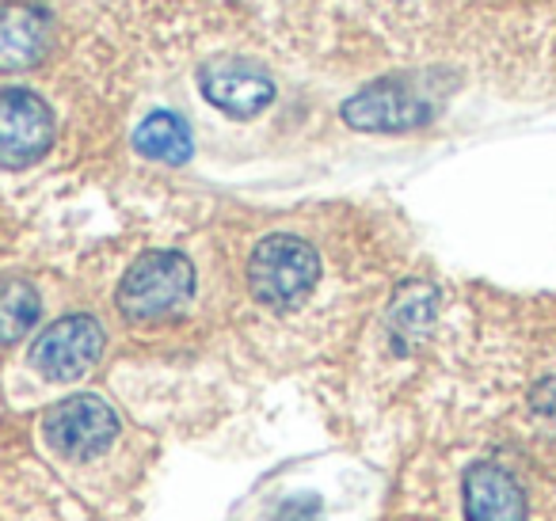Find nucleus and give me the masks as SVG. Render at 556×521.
Instances as JSON below:
<instances>
[{
  "label": "nucleus",
  "mask_w": 556,
  "mask_h": 521,
  "mask_svg": "<svg viewBox=\"0 0 556 521\" xmlns=\"http://www.w3.org/2000/svg\"><path fill=\"white\" fill-rule=\"evenodd\" d=\"M317 282L320 255L313 252L309 240L290 237V232L263 237L248 259V290L260 305L275 308V313H290V308L305 305Z\"/></svg>",
  "instance_id": "nucleus-1"
},
{
  "label": "nucleus",
  "mask_w": 556,
  "mask_h": 521,
  "mask_svg": "<svg viewBox=\"0 0 556 521\" xmlns=\"http://www.w3.org/2000/svg\"><path fill=\"white\" fill-rule=\"evenodd\" d=\"M194 293V267L179 252H149L118 282V313L134 323H153L179 313Z\"/></svg>",
  "instance_id": "nucleus-2"
},
{
  "label": "nucleus",
  "mask_w": 556,
  "mask_h": 521,
  "mask_svg": "<svg viewBox=\"0 0 556 521\" xmlns=\"http://www.w3.org/2000/svg\"><path fill=\"white\" fill-rule=\"evenodd\" d=\"M340 115L351 130H363V134H408L419 130L424 123H431L434 107L412 80L386 77L351 96Z\"/></svg>",
  "instance_id": "nucleus-3"
},
{
  "label": "nucleus",
  "mask_w": 556,
  "mask_h": 521,
  "mask_svg": "<svg viewBox=\"0 0 556 521\" xmlns=\"http://www.w3.org/2000/svg\"><path fill=\"white\" fill-rule=\"evenodd\" d=\"M50 449L65 460H88L100 457L118 437V415L100 396H70L58 407H50L42 419Z\"/></svg>",
  "instance_id": "nucleus-4"
},
{
  "label": "nucleus",
  "mask_w": 556,
  "mask_h": 521,
  "mask_svg": "<svg viewBox=\"0 0 556 521\" xmlns=\"http://www.w3.org/2000/svg\"><path fill=\"white\" fill-rule=\"evenodd\" d=\"M54 145V115L27 88L0 92V168H31Z\"/></svg>",
  "instance_id": "nucleus-5"
},
{
  "label": "nucleus",
  "mask_w": 556,
  "mask_h": 521,
  "mask_svg": "<svg viewBox=\"0 0 556 521\" xmlns=\"http://www.w3.org/2000/svg\"><path fill=\"white\" fill-rule=\"evenodd\" d=\"M103 343H108V335H103L96 316H62L35 339L31 366L47 381H73V377H85L100 361Z\"/></svg>",
  "instance_id": "nucleus-6"
},
{
  "label": "nucleus",
  "mask_w": 556,
  "mask_h": 521,
  "mask_svg": "<svg viewBox=\"0 0 556 521\" xmlns=\"http://www.w3.org/2000/svg\"><path fill=\"white\" fill-rule=\"evenodd\" d=\"M202 96L229 118H255L275 103V80L267 69L240 58H217L199 73Z\"/></svg>",
  "instance_id": "nucleus-7"
},
{
  "label": "nucleus",
  "mask_w": 556,
  "mask_h": 521,
  "mask_svg": "<svg viewBox=\"0 0 556 521\" xmlns=\"http://www.w3.org/2000/svg\"><path fill=\"white\" fill-rule=\"evenodd\" d=\"M54 47V24L35 4H0V73L35 69Z\"/></svg>",
  "instance_id": "nucleus-8"
},
{
  "label": "nucleus",
  "mask_w": 556,
  "mask_h": 521,
  "mask_svg": "<svg viewBox=\"0 0 556 521\" xmlns=\"http://www.w3.org/2000/svg\"><path fill=\"white\" fill-rule=\"evenodd\" d=\"M465 518L469 521H526V495L500 465H472L465 472Z\"/></svg>",
  "instance_id": "nucleus-9"
},
{
  "label": "nucleus",
  "mask_w": 556,
  "mask_h": 521,
  "mask_svg": "<svg viewBox=\"0 0 556 521\" xmlns=\"http://www.w3.org/2000/svg\"><path fill=\"white\" fill-rule=\"evenodd\" d=\"M134 149H138L141 156H149V161L187 164L194 153L191 126L179 115H172V111H153V115L134 130Z\"/></svg>",
  "instance_id": "nucleus-10"
},
{
  "label": "nucleus",
  "mask_w": 556,
  "mask_h": 521,
  "mask_svg": "<svg viewBox=\"0 0 556 521\" xmlns=\"http://www.w3.org/2000/svg\"><path fill=\"white\" fill-rule=\"evenodd\" d=\"M39 293L24 278H9L0 282V346H12L39 323Z\"/></svg>",
  "instance_id": "nucleus-11"
},
{
  "label": "nucleus",
  "mask_w": 556,
  "mask_h": 521,
  "mask_svg": "<svg viewBox=\"0 0 556 521\" xmlns=\"http://www.w3.org/2000/svg\"><path fill=\"white\" fill-rule=\"evenodd\" d=\"M431 316H434V290L424 282L404 285L393 297V308H389V323H393V335L401 343H416L427 331V323H431Z\"/></svg>",
  "instance_id": "nucleus-12"
},
{
  "label": "nucleus",
  "mask_w": 556,
  "mask_h": 521,
  "mask_svg": "<svg viewBox=\"0 0 556 521\" xmlns=\"http://www.w3.org/2000/svg\"><path fill=\"white\" fill-rule=\"evenodd\" d=\"M317 513H320V498L305 495V498H290V503H282L267 521H317Z\"/></svg>",
  "instance_id": "nucleus-13"
}]
</instances>
